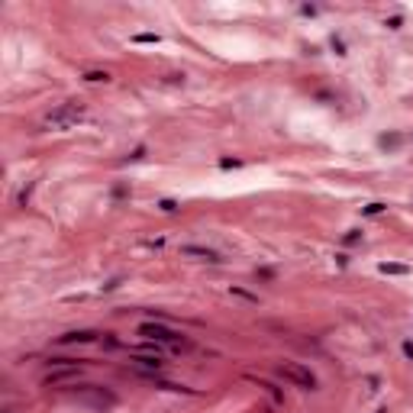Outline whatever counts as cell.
<instances>
[{
  "instance_id": "obj_1",
  "label": "cell",
  "mask_w": 413,
  "mask_h": 413,
  "mask_svg": "<svg viewBox=\"0 0 413 413\" xmlns=\"http://www.w3.org/2000/svg\"><path fill=\"white\" fill-rule=\"evenodd\" d=\"M139 336H145L148 342H158V346H165V349H174V352H187V349H194V342L184 336V332L165 326V323H158V320L139 323Z\"/></svg>"
},
{
  "instance_id": "obj_2",
  "label": "cell",
  "mask_w": 413,
  "mask_h": 413,
  "mask_svg": "<svg viewBox=\"0 0 413 413\" xmlns=\"http://www.w3.org/2000/svg\"><path fill=\"white\" fill-rule=\"evenodd\" d=\"M84 113H87V107L81 100H68V103H61V107H55L49 113L46 120H42V129H71V126H78V123L84 120Z\"/></svg>"
},
{
  "instance_id": "obj_3",
  "label": "cell",
  "mask_w": 413,
  "mask_h": 413,
  "mask_svg": "<svg viewBox=\"0 0 413 413\" xmlns=\"http://www.w3.org/2000/svg\"><path fill=\"white\" fill-rule=\"evenodd\" d=\"M278 374L284 378V381H291L294 388H301V391H316V374L301 362H281Z\"/></svg>"
},
{
  "instance_id": "obj_4",
  "label": "cell",
  "mask_w": 413,
  "mask_h": 413,
  "mask_svg": "<svg viewBox=\"0 0 413 413\" xmlns=\"http://www.w3.org/2000/svg\"><path fill=\"white\" fill-rule=\"evenodd\" d=\"M74 397L81 403H94V407H113V403H117V394H110L107 388H100V384H84V388L74 391Z\"/></svg>"
},
{
  "instance_id": "obj_5",
  "label": "cell",
  "mask_w": 413,
  "mask_h": 413,
  "mask_svg": "<svg viewBox=\"0 0 413 413\" xmlns=\"http://www.w3.org/2000/svg\"><path fill=\"white\" fill-rule=\"evenodd\" d=\"M181 255L184 258H194V261H210V265H223V255L210 245H181Z\"/></svg>"
},
{
  "instance_id": "obj_6",
  "label": "cell",
  "mask_w": 413,
  "mask_h": 413,
  "mask_svg": "<svg viewBox=\"0 0 413 413\" xmlns=\"http://www.w3.org/2000/svg\"><path fill=\"white\" fill-rule=\"evenodd\" d=\"M84 374V365H65V368H52L46 374V384L55 388V384H68V381H81Z\"/></svg>"
},
{
  "instance_id": "obj_7",
  "label": "cell",
  "mask_w": 413,
  "mask_h": 413,
  "mask_svg": "<svg viewBox=\"0 0 413 413\" xmlns=\"http://www.w3.org/2000/svg\"><path fill=\"white\" fill-rule=\"evenodd\" d=\"M103 336L97 329H74V332H65V336L55 339V346H91V342H100Z\"/></svg>"
},
{
  "instance_id": "obj_8",
  "label": "cell",
  "mask_w": 413,
  "mask_h": 413,
  "mask_svg": "<svg viewBox=\"0 0 413 413\" xmlns=\"http://www.w3.org/2000/svg\"><path fill=\"white\" fill-rule=\"evenodd\" d=\"M133 365H139V371H162L165 365V355H152V352H129Z\"/></svg>"
},
{
  "instance_id": "obj_9",
  "label": "cell",
  "mask_w": 413,
  "mask_h": 413,
  "mask_svg": "<svg viewBox=\"0 0 413 413\" xmlns=\"http://www.w3.org/2000/svg\"><path fill=\"white\" fill-rule=\"evenodd\" d=\"M245 381H252V384H258V388H261V391H265V394H268V397H271V400H275V403H278V407H284V391H281V388H275V384H271V381H265V378H252V374H245Z\"/></svg>"
},
{
  "instance_id": "obj_10",
  "label": "cell",
  "mask_w": 413,
  "mask_h": 413,
  "mask_svg": "<svg viewBox=\"0 0 413 413\" xmlns=\"http://www.w3.org/2000/svg\"><path fill=\"white\" fill-rule=\"evenodd\" d=\"M381 275H394V278H407L410 275V265H397V261H381L378 265Z\"/></svg>"
},
{
  "instance_id": "obj_11",
  "label": "cell",
  "mask_w": 413,
  "mask_h": 413,
  "mask_svg": "<svg viewBox=\"0 0 413 413\" xmlns=\"http://www.w3.org/2000/svg\"><path fill=\"white\" fill-rule=\"evenodd\" d=\"M81 78H84L87 84H107L110 81V71H84Z\"/></svg>"
},
{
  "instance_id": "obj_12",
  "label": "cell",
  "mask_w": 413,
  "mask_h": 413,
  "mask_svg": "<svg viewBox=\"0 0 413 413\" xmlns=\"http://www.w3.org/2000/svg\"><path fill=\"white\" fill-rule=\"evenodd\" d=\"M133 42L136 46H158V32H136Z\"/></svg>"
},
{
  "instance_id": "obj_13",
  "label": "cell",
  "mask_w": 413,
  "mask_h": 413,
  "mask_svg": "<svg viewBox=\"0 0 413 413\" xmlns=\"http://www.w3.org/2000/svg\"><path fill=\"white\" fill-rule=\"evenodd\" d=\"M230 294H233V297H239V301H249V304H258V294H252V291H245V287H230Z\"/></svg>"
},
{
  "instance_id": "obj_14",
  "label": "cell",
  "mask_w": 413,
  "mask_h": 413,
  "mask_svg": "<svg viewBox=\"0 0 413 413\" xmlns=\"http://www.w3.org/2000/svg\"><path fill=\"white\" fill-rule=\"evenodd\" d=\"M403 142V136H397V133H391V136H381V139H378V145H381V148H397Z\"/></svg>"
},
{
  "instance_id": "obj_15",
  "label": "cell",
  "mask_w": 413,
  "mask_h": 413,
  "mask_svg": "<svg viewBox=\"0 0 413 413\" xmlns=\"http://www.w3.org/2000/svg\"><path fill=\"white\" fill-rule=\"evenodd\" d=\"M384 210H388V204H381V200H374V204L362 207V216H378V213H384Z\"/></svg>"
},
{
  "instance_id": "obj_16",
  "label": "cell",
  "mask_w": 413,
  "mask_h": 413,
  "mask_svg": "<svg viewBox=\"0 0 413 413\" xmlns=\"http://www.w3.org/2000/svg\"><path fill=\"white\" fill-rule=\"evenodd\" d=\"M155 207L162 210V213H178V210H181V204H178V200H168V197H165V200H158Z\"/></svg>"
},
{
  "instance_id": "obj_17",
  "label": "cell",
  "mask_w": 413,
  "mask_h": 413,
  "mask_svg": "<svg viewBox=\"0 0 413 413\" xmlns=\"http://www.w3.org/2000/svg\"><path fill=\"white\" fill-rule=\"evenodd\" d=\"M362 236H365L362 230H349L346 236H342V245H355V242H362Z\"/></svg>"
},
{
  "instance_id": "obj_18",
  "label": "cell",
  "mask_w": 413,
  "mask_h": 413,
  "mask_svg": "<svg viewBox=\"0 0 413 413\" xmlns=\"http://www.w3.org/2000/svg\"><path fill=\"white\" fill-rule=\"evenodd\" d=\"M142 158H145V145H139V148H133V152L123 158V165H129V162H142Z\"/></svg>"
},
{
  "instance_id": "obj_19",
  "label": "cell",
  "mask_w": 413,
  "mask_h": 413,
  "mask_svg": "<svg viewBox=\"0 0 413 413\" xmlns=\"http://www.w3.org/2000/svg\"><path fill=\"white\" fill-rule=\"evenodd\" d=\"M219 168L230 171V168H242V158H219Z\"/></svg>"
},
{
  "instance_id": "obj_20",
  "label": "cell",
  "mask_w": 413,
  "mask_h": 413,
  "mask_svg": "<svg viewBox=\"0 0 413 413\" xmlns=\"http://www.w3.org/2000/svg\"><path fill=\"white\" fill-rule=\"evenodd\" d=\"M29 197H32V184H26V187L20 191V197H16V204L26 207V204H29Z\"/></svg>"
},
{
  "instance_id": "obj_21",
  "label": "cell",
  "mask_w": 413,
  "mask_h": 413,
  "mask_svg": "<svg viewBox=\"0 0 413 413\" xmlns=\"http://www.w3.org/2000/svg\"><path fill=\"white\" fill-rule=\"evenodd\" d=\"M400 352L407 355V362H413V339H403L400 342Z\"/></svg>"
},
{
  "instance_id": "obj_22",
  "label": "cell",
  "mask_w": 413,
  "mask_h": 413,
  "mask_svg": "<svg viewBox=\"0 0 413 413\" xmlns=\"http://www.w3.org/2000/svg\"><path fill=\"white\" fill-rule=\"evenodd\" d=\"M329 46L336 49V55H346V42H342L339 36H332V39H329Z\"/></svg>"
},
{
  "instance_id": "obj_23",
  "label": "cell",
  "mask_w": 413,
  "mask_h": 413,
  "mask_svg": "<svg viewBox=\"0 0 413 413\" xmlns=\"http://www.w3.org/2000/svg\"><path fill=\"white\" fill-rule=\"evenodd\" d=\"M400 23H403V16H391V20H384L388 29H400Z\"/></svg>"
},
{
  "instance_id": "obj_24",
  "label": "cell",
  "mask_w": 413,
  "mask_h": 413,
  "mask_svg": "<svg viewBox=\"0 0 413 413\" xmlns=\"http://www.w3.org/2000/svg\"><path fill=\"white\" fill-rule=\"evenodd\" d=\"M165 81L168 84H184V74H165Z\"/></svg>"
}]
</instances>
